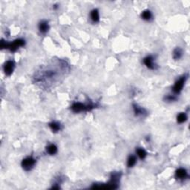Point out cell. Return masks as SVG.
Returning <instances> with one entry per match:
<instances>
[{"instance_id": "obj_1", "label": "cell", "mask_w": 190, "mask_h": 190, "mask_svg": "<svg viewBox=\"0 0 190 190\" xmlns=\"http://www.w3.org/2000/svg\"><path fill=\"white\" fill-rule=\"evenodd\" d=\"M70 70L67 62L62 60H52L49 64L42 65L34 74V80L40 87L49 88L60 82Z\"/></svg>"}, {"instance_id": "obj_2", "label": "cell", "mask_w": 190, "mask_h": 190, "mask_svg": "<svg viewBox=\"0 0 190 190\" xmlns=\"http://www.w3.org/2000/svg\"><path fill=\"white\" fill-rule=\"evenodd\" d=\"M121 178L120 172H113L111 175L110 180L106 184H96L91 186V189H115L118 188V184Z\"/></svg>"}, {"instance_id": "obj_3", "label": "cell", "mask_w": 190, "mask_h": 190, "mask_svg": "<svg viewBox=\"0 0 190 190\" xmlns=\"http://www.w3.org/2000/svg\"><path fill=\"white\" fill-rule=\"evenodd\" d=\"M25 45V41L23 39H16L12 42H8L2 40L1 41V48L2 49H6L10 50L11 52H15L19 47H23Z\"/></svg>"}, {"instance_id": "obj_4", "label": "cell", "mask_w": 190, "mask_h": 190, "mask_svg": "<svg viewBox=\"0 0 190 190\" xmlns=\"http://www.w3.org/2000/svg\"><path fill=\"white\" fill-rule=\"evenodd\" d=\"M96 105L94 103H82L80 102H75L71 105V110L75 113H80L82 112H88V111H91L92 109L96 108Z\"/></svg>"}, {"instance_id": "obj_5", "label": "cell", "mask_w": 190, "mask_h": 190, "mask_svg": "<svg viewBox=\"0 0 190 190\" xmlns=\"http://www.w3.org/2000/svg\"><path fill=\"white\" fill-rule=\"evenodd\" d=\"M186 79H187V76H186V75H184V76L180 77V78L175 82L174 86H173L172 88V91L175 94L178 95V94L180 93V91L183 90L184 85H185Z\"/></svg>"}, {"instance_id": "obj_6", "label": "cell", "mask_w": 190, "mask_h": 190, "mask_svg": "<svg viewBox=\"0 0 190 190\" xmlns=\"http://www.w3.org/2000/svg\"><path fill=\"white\" fill-rule=\"evenodd\" d=\"M36 163V160L33 157H27L26 158L23 160L21 165L23 169H25V171H30L34 167Z\"/></svg>"}, {"instance_id": "obj_7", "label": "cell", "mask_w": 190, "mask_h": 190, "mask_svg": "<svg viewBox=\"0 0 190 190\" xmlns=\"http://www.w3.org/2000/svg\"><path fill=\"white\" fill-rule=\"evenodd\" d=\"M143 63L149 69L154 70L157 69V65L154 62V58L152 55H149V56L146 57L143 59Z\"/></svg>"}, {"instance_id": "obj_8", "label": "cell", "mask_w": 190, "mask_h": 190, "mask_svg": "<svg viewBox=\"0 0 190 190\" xmlns=\"http://www.w3.org/2000/svg\"><path fill=\"white\" fill-rule=\"evenodd\" d=\"M14 67H15V64H14V61L12 60L6 61L4 65V67H3L5 75H7V76H11V75L12 74L13 71H14Z\"/></svg>"}, {"instance_id": "obj_9", "label": "cell", "mask_w": 190, "mask_h": 190, "mask_svg": "<svg viewBox=\"0 0 190 190\" xmlns=\"http://www.w3.org/2000/svg\"><path fill=\"white\" fill-rule=\"evenodd\" d=\"M132 106H133L134 114H135V116H137V117L144 116L145 114H146L147 112L145 108H143V107L140 106L139 105L136 104V103H134V104L132 105Z\"/></svg>"}, {"instance_id": "obj_10", "label": "cell", "mask_w": 190, "mask_h": 190, "mask_svg": "<svg viewBox=\"0 0 190 190\" xmlns=\"http://www.w3.org/2000/svg\"><path fill=\"white\" fill-rule=\"evenodd\" d=\"M188 177L187 171L184 168H179L175 171V178L178 180H184Z\"/></svg>"}, {"instance_id": "obj_11", "label": "cell", "mask_w": 190, "mask_h": 190, "mask_svg": "<svg viewBox=\"0 0 190 190\" xmlns=\"http://www.w3.org/2000/svg\"><path fill=\"white\" fill-rule=\"evenodd\" d=\"M38 27L39 30H40L42 34H46L50 28L49 22L46 21V20H42V21H40V23H39Z\"/></svg>"}, {"instance_id": "obj_12", "label": "cell", "mask_w": 190, "mask_h": 190, "mask_svg": "<svg viewBox=\"0 0 190 190\" xmlns=\"http://www.w3.org/2000/svg\"><path fill=\"white\" fill-rule=\"evenodd\" d=\"M50 129H51V131L54 133H57V132H60L61 129V125L60 123L57 121H53L51 122V123L49 124Z\"/></svg>"}, {"instance_id": "obj_13", "label": "cell", "mask_w": 190, "mask_h": 190, "mask_svg": "<svg viewBox=\"0 0 190 190\" xmlns=\"http://www.w3.org/2000/svg\"><path fill=\"white\" fill-rule=\"evenodd\" d=\"M91 19L94 23H98L99 21V11L97 9H93L90 14Z\"/></svg>"}, {"instance_id": "obj_14", "label": "cell", "mask_w": 190, "mask_h": 190, "mask_svg": "<svg viewBox=\"0 0 190 190\" xmlns=\"http://www.w3.org/2000/svg\"><path fill=\"white\" fill-rule=\"evenodd\" d=\"M183 56V51L180 48H176V49H174L173 51V58L175 59V60H180Z\"/></svg>"}, {"instance_id": "obj_15", "label": "cell", "mask_w": 190, "mask_h": 190, "mask_svg": "<svg viewBox=\"0 0 190 190\" xmlns=\"http://www.w3.org/2000/svg\"><path fill=\"white\" fill-rule=\"evenodd\" d=\"M142 19L146 21H150L152 18V14L149 10H144L141 14Z\"/></svg>"}, {"instance_id": "obj_16", "label": "cell", "mask_w": 190, "mask_h": 190, "mask_svg": "<svg viewBox=\"0 0 190 190\" xmlns=\"http://www.w3.org/2000/svg\"><path fill=\"white\" fill-rule=\"evenodd\" d=\"M46 151L49 153L50 155H54L57 152V147L55 144H50L47 146Z\"/></svg>"}, {"instance_id": "obj_17", "label": "cell", "mask_w": 190, "mask_h": 190, "mask_svg": "<svg viewBox=\"0 0 190 190\" xmlns=\"http://www.w3.org/2000/svg\"><path fill=\"white\" fill-rule=\"evenodd\" d=\"M137 163V158L134 155H130L127 160V167L128 168L133 167Z\"/></svg>"}, {"instance_id": "obj_18", "label": "cell", "mask_w": 190, "mask_h": 190, "mask_svg": "<svg viewBox=\"0 0 190 190\" xmlns=\"http://www.w3.org/2000/svg\"><path fill=\"white\" fill-rule=\"evenodd\" d=\"M136 153H137V156L141 158V160L145 159L147 155V153L143 148H137L136 149Z\"/></svg>"}, {"instance_id": "obj_19", "label": "cell", "mask_w": 190, "mask_h": 190, "mask_svg": "<svg viewBox=\"0 0 190 190\" xmlns=\"http://www.w3.org/2000/svg\"><path fill=\"white\" fill-rule=\"evenodd\" d=\"M186 120H187V116H186V113H184V112L180 113L177 116V122L178 123H184V122L186 121Z\"/></svg>"}, {"instance_id": "obj_20", "label": "cell", "mask_w": 190, "mask_h": 190, "mask_svg": "<svg viewBox=\"0 0 190 190\" xmlns=\"http://www.w3.org/2000/svg\"><path fill=\"white\" fill-rule=\"evenodd\" d=\"M164 101H166V102H175V101H176L177 99H178V97H176L175 95H167L164 97Z\"/></svg>"}, {"instance_id": "obj_21", "label": "cell", "mask_w": 190, "mask_h": 190, "mask_svg": "<svg viewBox=\"0 0 190 190\" xmlns=\"http://www.w3.org/2000/svg\"><path fill=\"white\" fill-rule=\"evenodd\" d=\"M58 8H59V5L57 4H55V5H53V8L54 9V10H56V9H57Z\"/></svg>"}]
</instances>
